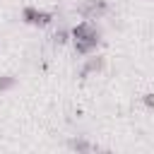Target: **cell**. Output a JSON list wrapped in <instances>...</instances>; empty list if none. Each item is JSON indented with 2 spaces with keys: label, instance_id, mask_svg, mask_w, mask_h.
I'll use <instances>...</instances> for the list:
<instances>
[{
  "label": "cell",
  "instance_id": "6da1fadb",
  "mask_svg": "<svg viewBox=\"0 0 154 154\" xmlns=\"http://www.w3.org/2000/svg\"><path fill=\"white\" fill-rule=\"evenodd\" d=\"M72 43H75V51L79 55H91L99 46V29L91 24V22H79L77 26H72Z\"/></svg>",
  "mask_w": 154,
  "mask_h": 154
},
{
  "label": "cell",
  "instance_id": "7a4b0ae2",
  "mask_svg": "<svg viewBox=\"0 0 154 154\" xmlns=\"http://www.w3.org/2000/svg\"><path fill=\"white\" fill-rule=\"evenodd\" d=\"M22 19H24L26 24H34V26H46V24H51V22H53V12L26 5V7L22 10Z\"/></svg>",
  "mask_w": 154,
  "mask_h": 154
},
{
  "label": "cell",
  "instance_id": "3957f363",
  "mask_svg": "<svg viewBox=\"0 0 154 154\" xmlns=\"http://www.w3.org/2000/svg\"><path fill=\"white\" fill-rule=\"evenodd\" d=\"M106 10H108L106 0H82V5H79V14H82L87 22L103 17V14H106Z\"/></svg>",
  "mask_w": 154,
  "mask_h": 154
},
{
  "label": "cell",
  "instance_id": "277c9868",
  "mask_svg": "<svg viewBox=\"0 0 154 154\" xmlns=\"http://www.w3.org/2000/svg\"><path fill=\"white\" fill-rule=\"evenodd\" d=\"M103 65H106V60H103L101 55H94V58H89V60L82 65L79 77H87V75H91V72H99V70H103Z\"/></svg>",
  "mask_w": 154,
  "mask_h": 154
},
{
  "label": "cell",
  "instance_id": "5b68a950",
  "mask_svg": "<svg viewBox=\"0 0 154 154\" xmlns=\"http://www.w3.org/2000/svg\"><path fill=\"white\" fill-rule=\"evenodd\" d=\"M70 147H72V152L75 154H91V142L89 140H84V137H75V140H70Z\"/></svg>",
  "mask_w": 154,
  "mask_h": 154
},
{
  "label": "cell",
  "instance_id": "8992f818",
  "mask_svg": "<svg viewBox=\"0 0 154 154\" xmlns=\"http://www.w3.org/2000/svg\"><path fill=\"white\" fill-rule=\"evenodd\" d=\"M10 87H14V77H10V75L0 77V91H5V89H10Z\"/></svg>",
  "mask_w": 154,
  "mask_h": 154
},
{
  "label": "cell",
  "instance_id": "52a82bcc",
  "mask_svg": "<svg viewBox=\"0 0 154 154\" xmlns=\"http://www.w3.org/2000/svg\"><path fill=\"white\" fill-rule=\"evenodd\" d=\"M142 101H144V106H147V108H154V94H152V91H149V94H144V96H142Z\"/></svg>",
  "mask_w": 154,
  "mask_h": 154
},
{
  "label": "cell",
  "instance_id": "ba28073f",
  "mask_svg": "<svg viewBox=\"0 0 154 154\" xmlns=\"http://www.w3.org/2000/svg\"><path fill=\"white\" fill-rule=\"evenodd\" d=\"M53 41H55V43H65V41H67V31H58V34L53 36Z\"/></svg>",
  "mask_w": 154,
  "mask_h": 154
},
{
  "label": "cell",
  "instance_id": "9c48e42d",
  "mask_svg": "<svg viewBox=\"0 0 154 154\" xmlns=\"http://www.w3.org/2000/svg\"><path fill=\"white\" fill-rule=\"evenodd\" d=\"M91 154H113V152H111V149H103V147H94Z\"/></svg>",
  "mask_w": 154,
  "mask_h": 154
}]
</instances>
